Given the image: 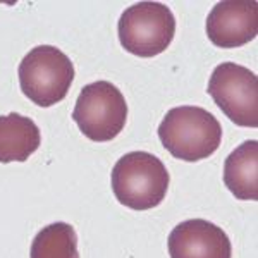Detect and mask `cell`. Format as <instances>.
<instances>
[{"instance_id": "obj_8", "label": "cell", "mask_w": 258, "mask_h": 258, "mask_svg": "<svg viewBox=\"0 0 258 258\" xmlns=\"http://www.w3.org/2000/svg\"><path fill=\"white\" fill-rule=\"evenodd\" d=\"M170 258H231L232 246L224 229L203 219L177 224L169 234Z\"/></svg>"}, {"instance_id": "obj_11", "label": "cell", "mask_w": 258, "mask_h": 258, "mask_svg": "<svg viewBox=\"0 0 258 258\" xmlns=\"http://www.w3.org/2000/svg\"><path fill=\"white\" fill-rule=\"evenodd\" d=\"M30 258H80L74 227L68 222L45 226L33 239Z\"/></svg>"}, {"instance_id": "obj_2", "label": "cell", "mask_w": 258, "mask_h": 258, "mask_svg": "<svg viewBox=\"0 0 258 258\" xmlns=\"http://www.w3.org/2000/svg\"><path fill=\"white\" fill-rule=\"evenodd\" d=\"M169 181L164 162L147 152L126 153L112 169V191L120 205L131 210H150L160 205Z\"/></svg>"}, {"instance_id": "obj_9", "label": "cell", "mask_w": 258, "mask_h": 258, "mask_svg": "<svg viewBox=\"0 0 258 258\" xmlns=\"http://www.w3.org/2000/svg\"><path fill=\"white\" fill-rule=\"evenodd\" d=\"M41 133L31 117L11 112L0 115V162H24L40 148Z\"/></svg>"}, {"instance_id": "obj_3", "label": "cell", "mask_w": 258, "mask_h": 258, "mask_svg": "<svg viewBox=\"0 0 258 258\" xmlns=\"http://www.w3.org/2000/svg\"><path fill=\"white\" fill-rule=\"evenodd\" d=\"M21 91L38 107L66 98L74 80L73 60L52 45H38L23 57L18 69Z\"/></svg>"}, {"instance_id": "obj_10", "label": "cell", "mask_w": 258, "mask_h": 258, "mask_svg": "<svg viewBox=\"0 0 258 258\" xmlns=\"http://www.w3.org/2000/svg\"><path fill=\"white\" fill-rule=\"evenodd\" d=\"M224 182L238 200H258V141L248 140L234 148L224 164Z\"/></svg>"}, {"instance_id": "obj_7", "label": "cell", "mask_w": 258, "mask_h": 258, "mask_svg": "<svg viewBox=\"0 0 258 258\" xmlns=\"http://www.w3.org/2000/svg\"><path fill=\"white\" fill-rule=\"evenodd\" d=\"M258 4L255 0L217 2L207 18V35L215 47L234 48L255 40Z\"/></svg>"}, {"instance_id": "obj_5", "label": "cell", "mask_w": 258, "mask_h": 258, "mask_svg": "<svg viewBox=\"0 0 258 258\" xmlns=\"http://www.w3.org/2000/svg\"><path fill=\"white\" fill-rule=\"evenodd\" d=\"M73 119L88 140L110 141L126 126V98L109 81L90 83L78 95Z\"/></svg>"}, {"instance_id": "obj_4", "label": "cell", "mask_w": 258, "mask_h": 258, "mask_svg": "<svg viewBox=\"0 0 258 258\" xmlns=\"http://www.w3.org/2000/svg\"><path fill=\"white\" fill-rule=\"evenodd\" d=\"M119 41L129 53L155 57L170 45L176 33V18L165 4L138 2L119 18Z\"/></svg>"}, {"instance_id": "obj_1", "label": "cell", "mask_w": 258, "mask_h": 258, "mask_svg": "<svg viewBox=\"0 0 258 258\" xmlns=\"http://www.w3.org/2000/svg\"><path fill=\"white\" fill-rule=\"evenodd\" d=\"M159 138L174 159L198 162L220 147L222 126L212 112L197 105L170 109L159 126Z\"/></svg>"}, {"instance_id": "obj_6", "label": "cell", "mask_w": 258, "mask_h": 258, "mask_svg": "<svg viewBox=\"0 0 258 258\" xmlns=\"http://www.w3.org/2000/svg\"><path fill=\"white\" fill-rule=\"evenodd\" d=\"M207 91L234 124L258 126V80L253 71L236 62H222L212 73Z\"/></svg>"}]
</instances>
